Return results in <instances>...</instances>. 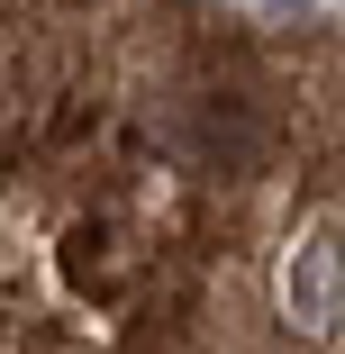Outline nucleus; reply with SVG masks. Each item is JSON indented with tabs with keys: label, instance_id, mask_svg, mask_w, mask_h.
<instances>
[{
	"label": "nucleus",
	"instance_id": "obj_1",
	"mask_svg": "<svg viewBox=\"0 0 345 354\" xmlns=\"http://www.w3.org/2000/svg\"><path fill=\"white\" fill-rule=\"evenodd\" d=\"M282 300H291V318H300L309 336H336V318H345V236H336V227H309V236L291 245Z\"/></svg>",
	"mask_w": 345,
	"mask_h": 354
},
{
	"label": "nucleus",
	"instance_id": "obj_2",
	"mask_svg": "<svg viewBox=\"0 0 345 354\" xmlns=\"http://www.w3.org/2000/svg\"><path fill=\"white\" fill-rule=\"evenodd\" d=\"M136 272H146V245H136L118 218H82L64 236V281H73L82 300H127Z\"/></svg>",
	"mask_w": 345,
	"mask_h": 354
},
{
	"label": "nucleus",
	"instance_id": "obj_3",
	"mask_svg": "<svg viewBox=\"0 0 345 354\" xmlns=\"http://www.w3.org/2000/svg\"><path fill=\"white\" fill-rule=\"evenodd\" d=\"M191 127H200V146H209V164H227V173H254L272 155V118H263L254 91H200Z\"/></svg>",
	"mask_w": 345,
	"mask_h": 354
}]
</instances>
